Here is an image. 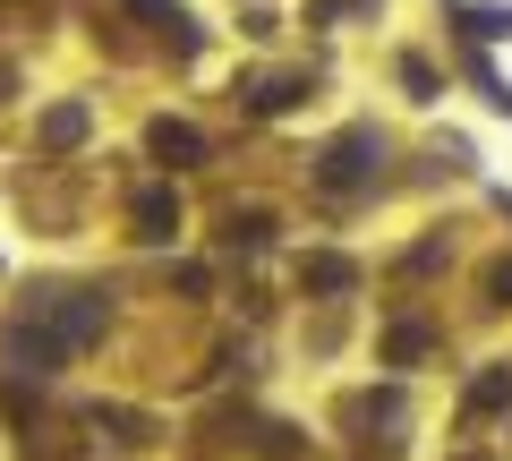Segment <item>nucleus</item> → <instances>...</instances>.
Instances as JSON below:
<instances>
[{
  "label": "nucleus",
  "instance_id": "nucleus-5",
  "mask_svg": "<svg viewBox=\"0 0 512 461\" xmlns=\"http://www.w3.org/2000/svg\"><path fill=\"white\" fill-rule=\"evenodd\" d=\"M128 9H137V18H154L171 35V52H197V18H188L180 0H128Z\"/></svg>",
  "mask_w": 512,
  "mask_h": 461
},
{
  "label": "nucleus",
  "instance_id": "nucleus-8",
  "mask_svg": "<svg viewBox=\"0 0 512 461\" xmlns=\"http://www.w3.org/2000/svg\"><path fill=\"white\" fill-rule=\"evenodd\" d=\"M299 94H308L299 77H265V86H248V103L256 111H282V103H299Z\"/></svg>",
  "mask_w": 512,
  "mask_h": 461
},
{
  "label": "nucleus",
  "instance_id": "nucleus-3",
  "mask_svg": "<svg viewBox=\"0 0 512 461\" xmlns=\"http://www.w3.org/2000/svg\"><path fill=\"white\" fill-rule=\"evenodd\" d=\"M128 214H137V240H171V231H180V197H171V188H146Z\"/></svg>",
  "mask_w": 512,
  "mask_h": 461
},
{
  "label": "nucleus",
  "instance_id": "nucleus-6",
  "mask_svg": "<svg viewBox=\"0 0 512 461\" xmlns=\"http://www.w3.org/2000/svg\"><path fill=\"white\" fill-rule=\"evenodd\" d=\"M504 402H512V368H487L470 385V410H504Z\"/></svg>",
  "mask_w": 512,
  "mask_h": 461
},
{
  "label": "nucleus",
  "instance_id": "nucleus-7",
  "mask_svg": "<svg viewBox=\"0 0 512 461\" xmlns=\"http://www.w3.org/2000/svg\"><path fill=\"white\" fill-rule=\"evenodd\" d=\"M77 137H86V111H77V103H60L52 120H43V146H77Z\"/></svg>",
  "mask_w": 512,
  "mask_h": 461
},
{
  "label": "nucleus",
  "instance_id": "nucleus-12",
  "mask_svg": "<svg viewBox=\"0 0 512 461\" xmlns=\"http://www.w3.org/2000/svg\"><path fill=\"white\" fill-rule=\"evenodd\" d=\"M495 299H512V265H504V274H495Z\"/></svg>",
  "mask_w": 512,
  "mask_h": 461
},
{
  "label": "nucleus",
  "instance_id": "nucleus-1",
  "mask_svg": "<svg viewBox=\"0 0 512 461\" xmlns=\"http://www.w3.org/2000/svg\"><path fill=\"white\" fill-rule=\"evenodd\" d=\"M94 325H103V299H86V291L43 299L35 316H18V325H9V359H26V351H35V368H60V359H69L77 342H94Z\"/></svg>",
  "mask_w": 512,
  "mask_h": 461
},
{
  "label": "nucleus",
  "instance_id": "nucleus-11",
  "mask_svg": "<svg viewBox=\"0 0 512 461\" xmlns=\"http://www.w3.org/2000/svg\"><path fill=\"white\" fill-rule=\"evenodd\" d=\"M427 351V325H393V342H384V359H419Z\"/></svg>",
  "mask_w": 512,
  "mask_h": 461
},
{
  "label": "nucleus",
  "instance_id": "nucleus-10",
  "mask_svg": "<svg viewBox=\"0 0 512 461\" xmlns=\"http://www.w3.org/2000/svg\"><path fill=\"white\" fill-rule=\"evenodd\" d=\"M265 231H274L265 214H231V231H222V240H231V248H265Z\"/></svg>",
  "mask_w": 512,
  "mask_h": 461
},
{
  "label": "nucleus",
  "instance_id": "nucleus-4",
  "mask_svg": "<svg viewBox=\"0 0 512 461\" xmlns=\"http://www.w3.org/2000/svg\"><path fill=\"white\" fill-rule=\"evenodd\" d=\"M146 146L163 154V163H205V137L188 129V120H154V129H146Z\"/></svg>",
  "mask_w": 512,
  "mask_h": 461
},
{
  "label": "nucleus",
  "instance_id": "nucleus-2",
  "mask_svg": "<svg viewBox=\"0 0 512 461\" xmlns=\"http://www.w3.org/2000/svg\"><path fill=\"white\" fill-rule=\"evenodd\" d=\"M376 163H384L376 129H350V137L325 146V171H316V180H325V188H359V180H376Z\"/></svg>",
  "mask_w": 512,
  "mask_h": 461
},
{
  "label": "nucleus",
  "instance_id": "nucleus-9",
  "mask_svg": "<svg viewBox=\"0 0 512 461\" xmlns=\"http://www.w3.org/2000/svg\"><path fill=\"white\" fill-rule=\"evenodd\" d=\"M299 274H308L316 291H350V282H359V274H350L342 257H308V265H299Z\"/></svg>",
  "mask_w": 512,
  "mask_h": 461
}]
</instances>
